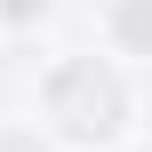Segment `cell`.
I'll list each match as a JSON object with an SVG mask.
<instances>
[{"label": "cell", "instance_id": "cell-1", "mask_svg": "<svg viewBox=\"0 0 152 152\" xmlns=\"http://www.w3.org/2000/svg\"><path fill=\"white\" fill-rule=\"evenodd\" d=\"M32 96H40V128L64 152H112L128 136V120H136V96H128V72H120L112 48H104V56H96V48L48 56Z\"/></svg>", "mask_w": 152, "mask_h": 152}, {"label": "cell", "instance_id": "cell-2", "mask_svg": "<svg viewBox=\"0 0 152 152\" xmlns=\"http://www.w3.org/2000/svg\"><path fill=\"white\" fill-rule=\"evenodd\" d=\"M96 32L120 64H152V0H104Z\"/></svg>", "mask_w": 152, "mask_h": 152}, {"label": "cell", "instance_id": "cell-3", "mask_svg": "<svg viewBox=\"0 0 152 152\" xmlns=\"http://www.w3.org/2000/svg\"><path fill=\"white\" fill-rule=\"evenodd\" d=\"M48 16H56V0H0V32H32Z\"/></svg>", "mask_w": 152, "mask_h": 152}]
</instances>
